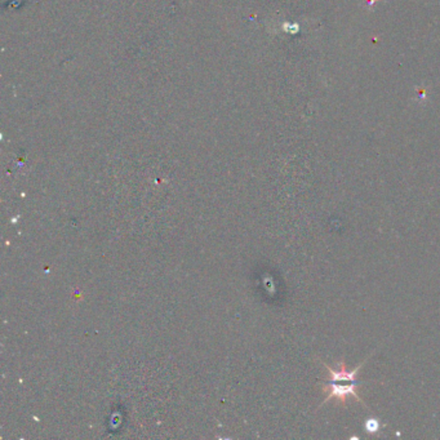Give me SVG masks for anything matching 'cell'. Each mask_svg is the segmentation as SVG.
<instances>
[{
  "instance_id": "obj_1",
  "label": "cell",
  "mask_w": 440,
  "mask_h": 440,
  "mask_svg": "<svg viewBox=\"0 0 440 440\" xmlns=\"http://www.w3.org/2000/svg\"><path fill=\"white\" fill-rule=\"evenodd\" d=\"M374 352H376V350L372 351L371 354L354 370H347L345 360H340L336 367H330L320 360V365H323L327 372L330 373V379L328 381L320 379L322 392L325 394V398H324L319 408H322L324 404L330 403V400H335L337 404H346L349 398H352L355 402L360 403L362 406L370 408L367 406L365 400L362 399V397L359 395L358 374L360 370L363 368V365L370 360Z\"/></svg>"
},
{
  "instance_id": "obj_2",
  "label": "cell",
  "mask_w": 440,
  "mask_h": 440,
  "mask_svg": "<svg viewBox=\"0 0 440 440\" xmlns=\"http://www.w3.org/2000/svg\"><path fill=\"white\" fill-rule=\"evenodd\" d=\"M365 429H367V431L368 433H376V431H379V424L377 420H368L367 421V424H365Z\"/></svg>"
}]
</instances>
